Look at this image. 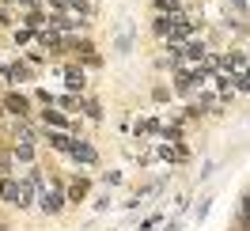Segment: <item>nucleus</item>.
<instances>
[{"mask_svg": "<svg viewBox=\"0 0 250 231\" xmlns=\"http://www.w3.org/2000/svg\"><path fill=\"white\" fill-rule=\"evenodd\" d=\"M83 193H87V182H80V186H72V201H80V197H83Z\"/></svg>", "mask_w": 250, "mask_h": 231, "instance_id": "39448f33", "label": "nucleus"}, {"mask_svg": "<svg viewBox=\"0 0 250 231\" xmlns=\"http://www.w3.org/2000/svg\"><path fill=\"white\" fill-rule=\"evenodd\" d=\"M72 155H76V159H83V163H95V152L87 148V144H80V140H72Z\"/></svg>", "mask_w": 250, "mask_h": 231, "instance_id": "f03ea898", "label": "nucleus"}, {"mask_svg": "<svg viewBox=\"0 0 250 231\" xmlns=\"http://www.w3.org/2000/svg\"><path fill=\"white\" fill-rule=\"evenodd\" d=\"M27 193H31V186H19V182H12V178L0 182V197H4V201H19V205H27Z\"/></svg>", "mask_w": 250, "mask_h": 231, "instance_id": "f257e3e1", "label": "nucleus"}, {"mask_svg": "<svg viewBox=\"0 0 250 231\" xmlns=\"http://www.w3.org/2000/svg\"><path fill=\"white\" fill-rule=\"evenodd\" d=\"M247 76H250V72H247Z\"/></svg>", "mask_w": 250, "mask_h": 231, "instance_id": "423d86ee", "label": "nucleus"}, {"mask_svg": "<svg viewBox=\"0 0 250 231\" xmlns=\"http://www.w3.org/2000/svg\"><path fill=\"white\" fill-rule=\"evenodd\" d=\"M49 144H53V148H61V152H72V140L64 137V133H53V137H49Z\"/></svg>", "mask_w": 250, "mask_h": 231, "instance_id": "7ed1b4c3", "label": "nucleus"}, {"mask_svg": "<svg viewBox=\"0 0 250 231\" xmlns=\"http://www.w3.org/2000/svg\"><path fill=\"white\" fill-rule=\"evenodd\" d=\"M8 110H16V114H23V110H27V103H23V99H16V95H12V99H8Z\"/></svg>", "mask_w": 250, "mask_h": 231, "instance_id": "20e7f679", "label": "nucleus"}]
</instances>
